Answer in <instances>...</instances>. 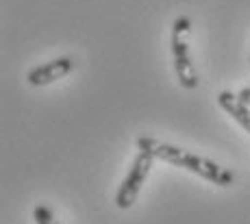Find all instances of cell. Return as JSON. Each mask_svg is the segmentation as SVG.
I'll list each match as a JSON object with an SVG mask.
<instances>
[{
  "instance_id": "obj_1",
  "label": "cell",
  "mask_w": 250,
  "mask_h": 224,
  "mask_svg": "<svg viewBox=\"0 0 250 224\" xmlns=\"http://www.w3.org/2000/svg\"><path fill=\"white\" fill-rule=\"evenodd\" d=\"M135 144H137V150H146V152H150L155 159H161V161H166V163H172V165H176V168L187 170V172L198 174L200 179L209 181V183L218 185V187H229L235 181L233 172L222 168V165H218L215 161L205 159V157L194 155V152H187V150L179 148V146L167 144V142H159V140H155V137L144 135V137H137Z\"/></svg>"
},
{
  "instance_id": "obj_2",
  "label": "cell",
  "mask_w": 250,
  "mask_h": 224,
  "mask_svg": "<svg viewBox=\"0 0 250 224\" xmlns=\"http://www.w3.org/2000/svg\"><path fill=\"white\" fill-rule=\"evenodd\" d=\"M189 33H191V22L187 16H181L172 22V59H174V72L179 79L181 87L185 89H196L198 87V74H196L194 61H191L189 52Z\"/></svg>"
},
{
  "instance_id": "obj_3",
  "label": "cell",
  "mask_w": 250,
  "mask_h": 224,
  "mask_svg": "<svg viewBox=\"0 0 250 224\" xmlns=\"http://www.w3.org/2000/svg\"><path fill=\"white\" fill-rule=\"evenodd\" d=\"M152 161L155 157L146 150H137V157L133 159L131 163V170L126 172L124 181L120 183V189L115 194V204L120 209H131L135 204V200L142 192L144 183H146L148 174H150V168H152Z\"/></svg>"
},
{
  "instance_id": "obj_4",
  "label": "cell",
  "mask_w": 250,
  "mask_h": 224,
  "mask_svg": "<svg viewBox=\"0 0 250 224\" xmlns=\"http://www.w3.org/2000/svg\"><path fill=\"white\" fill-rule=\"evenodd\" d=\"M72 70H74V59L72 57H59V59H52L44 65H37L28 72L26 81L33 87H42V85H50L55 81L68 76Z\"/></svg>"
},
{
  "instance_id": "obj_5",
  "label": "cell",
  "mask_w": 250,
  "mask_h": 224,
  "mask_svg": "<svg viewBox=\"0 0 250 224\" xmlns=\"http://www.w3.org/2000/svg\"><path fill=\"white\" fill-rule=\"evenodd\" d=\"M218 104L229 113L230 118H233L235 122H237L239 126L244 128V131L250 133V107H248V104H244L242 100H239L237 94H233V92H229V89H224V92L218 94Z\"/></svg>"
},
{
  "instance_id": "obj_6",
  "label": "cell",
  "mask_w": 250,
  "mask_h": 224,
  "mask_svg": "<svg viewBox=\"0 0 250 224\" xmlns=\"http://www.w3.org/2000/svg\"><path fill=\"white\" fill-rule=\"evenodd\" d=\"M33 218H35L37 224H61L59 220H57V216L46 207V204H37V207L33 209Z\"/></svg>"
},
{
  "instance_id": "obj_7",
  "label": "cell",
  "mask_w": 250,
  "mask_h": 224,
  "mask_svg": "<svg viewBox=\"0 0 250 224\" xmlns=\"http://www.w3.org/2000/svg\"><path fill=\"white\" fill-rule=\"evenodd\" d=\"M237 96H239V100H242L244 104H248V107H250V87L239 89V92H237Z\"/></svg>"
}]
</instances>
